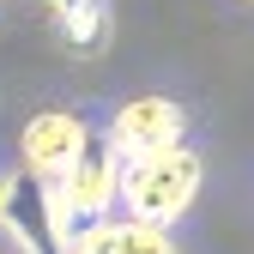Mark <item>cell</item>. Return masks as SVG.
<instances>
[{"instance_id":"cell-1","label":"cell","mask_w":254,"mask_h":254,"mask_svg":"<svg viewBox=\"0 0 254 254\" xmlns=\"http://www.w3.org/2000/svg\"><path fill=\"white\" fill-rule=\"evenodd\" d=\"M200 157L188 145H164V151H145V157H127L121 170V206L133 218H151V224H176V218L200 200Z\"/></svg>"},{"instance_id":"cell-2","label":"cell","mask_w":254,"mask_h":254,"mask_svg":"<svg viewBox=\"0 0 254 254\" xmlns=\"http://www.w3.org/2000/svg\"><path fill=\"white\" fill-rule=\"evenodd\" d=\"M121 170H127V157L115 151V139H91L67 170H61L49 188H55V206L61 218H67V230L91 224L97 212H109L121 200Z\"/></svg>"},{"instance_id":"cell-3","label":"cell","mask_w":254,"mask_h":254,"mask_svg":"<svg viewBox=\"0 0 254 254\" xmlns=\"http://www.w3.org/2000/svg\"><path fill=\"white\" fill-rule=\"evenodd\" d=\"M182 127H188L182 103H170V97H127L115 109V121H109V139H115L121 157H145V151L182 145Z\"/></svg>"},{"instance_id":"cell-4","label":"cell","mask_w":254,"mask_h":254,"mask_svg":"<svg viewBox=\"0 0 254 254\" xmlns=\"http://www.w3.org/2000/svg\"><path fill=\"white\" fill-rule=\"evenodd\" d=\"M67 254H182L170 242V224H151V218H91L67 236Z\"/></svg>"},{"instance_id":"cell-5","label":"cell","mask_w":254,"mask_h":254,"mask_svg":"<svg viewBox=\"0 0 254 254\" xmlns=\"http://www.w3.org/2000/svg\"><path fill=\"white\" fill-rule=\"evenodd\" d=\"M24 170L30 176H43V182H55L61 170L73 164V157L91 145V127L79 121V115H67V109H43L37 121L24 127Z\"/></svg>"},{"instance_id":"cell-6","label":"cell","mask_w":254,"mask_h":254,"mask_svg":"<svg viewBox=\"0 0 254 254\" xmlns=\"http://www.w3.org/2000/svg\"><path fill=\"white\" fill-rule=\"evenodd\" d=\"M67 49H103L109 37V0H43Z\"/></svg>"},{"instance_id":"cell-7","label":"cell","mask_w":254,"mask_h":254,"mask_svg":"<svg viewBox=\"0 0 254 254\" xmlns=\"http://www.w3.org/2000/svg\"><path fill=\"white\" fill-rule=\"evenodd\" d=\"M0 212H6V182H0Z\"/></svg>"}]
</instances>
